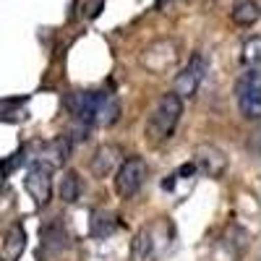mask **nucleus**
Wrapping results in <instances>:
<instances>
[{
	"mask_svg": "<svg viewBox=\"0 0 261 261\" xmlns=\"http://www.w3.org/2000/svg\"><path fill=\"white\" fill-rule=\"evenodd\" d=\"M65 107L84 125L110 128L120 120V99L113 92H71L65 97Z\"/></svg>",
	"mask_w": 261,
	"mask_h": 261,
	"instance_id": "1",
	"label": "nucleus"
},
{
	"mask_svg": "<svg viewBox=\"0 0 261 261\" xmlns=\"http://www.w3.org/2000/svg\"><path fill=\"white\" fill-rule=\"evenodd\" d=\"M180 115H183V99L175 92H165L154 102V107L149 110L144 134L149 136L151 144H162L175 134V128L180 123Z\"/></svg>",
	"mask_w": 261,
	"mask_h": 261,
	"instance_id": "2",
	"label": "nucleus"
},
{
	"mask_svg": "<svg viewBox=\"0 0 261 261\" xmlns=\"http://www.w3.org/2000/svg\"><path fill=\"white\" fill-rule=\"evenodd\" d=\"M24 188L32 196L34 206H47L53 199V167L45 160H37L29 170H27V178H24Z\"/></svg>",
	"mask_w": 261,
	"mask_h": 261,
	"instance_id": "3",
	"label": "nucleus"
},
{
	"mask_svg": "<svg viewBox=\"0 0 261 261\" xmlns=\"http://www.w3.org/2000/svg\"><path fill=\"white\" fill-rule=\"evenodd\" d=\"M238 107H241V115L246 120H258L261 115V79L258 71L251 68L241 76L238 81Z\"/></svg>",
	"mask_w": 261,
	"mask_h": 261,
	"instance_id": "4",
	"label": "nucleus"
},
{
	"mask_svg": "<svg viewBox=\"0 0 261 261\" xmlns=\"http://www.w3.org/2000/svg\"><path fill=\"white\" fill-rule=\"evenodd\" d=\"M206 71H209V60L204 58V53H193L188 58V65L175 76V94L180 99L196 97V92H199V86H201V81L206 76Z\"/></svg>",
	"mask_w": 261,
	"mask_h": 261,
	"instance_id": "5",
	"label": "nucleus"
},
{
	"mask_svg": "<svg viewBox=\"0 0 261 261\" xmlns=\"http://www.w3.org/2000/svg\"><path fill=\"white\" fill-rule=\"evenodd\" d=\"M144 178H146V162L141 157H130L125 160L118 172H115V191L120 199H134V196L141 191L144 186Z\"/></svg>",
	"mask_w": 261,
	"mask_h": 261,
	"instance_id": "6",
	"label": "nucleus"
},
{
	"mask_svg": "<svg viewBox=\"0 0 261 261\" xmlns=\"http://www.w3.org/2000/svg\"><path fill=\"white\" fill-rule=\"evenodd\" d=\"M175 60H178V47H175V42H167V39L154 42V45L146 47L144 55H141V63L151 73H165L167 68H172Z\"/></svg>",
	"mask_w": 261,
	"mask_h": 261,
	"instance_id": "7",
	"label": "nucleus"
},
{
	"mask_svg": "<svg viewBox=\"0 0 261 261\" xmlns=\"http://www.w3.org/2000/svg\"><path fill=\"white\" fill-rule=\"evenodd\" d=\"M39 256H58L60 251L68 248V232H65L63 222H60V217H53L50 222H45V227L39 230Z\"/></svg>",
	"mask_w": 261,
	"mask_h": 261,
	"instance_id": "8",
	"label": "nucleus"
},
{
	"mask_svg": "<svg viewBox=\"0 0 261 261\" xmlns=\"http://www.w3.org/2000/svg\"><path fill=\"white\" fill-rule=\"evenodd\" d=\"M193 157H196V167L204 170L209 178H222L225 175V170H227V157H225V151H220L217 146L212 144H201L199 149L193 151Z\"/></svg>",
	"mask_w": 261,
	"mask_h": 261,
	"instance_id": "9",
	"label": "nucleus"
},
{
	"mask_svg": "<svg viewBox=\"0 0 261 261\" xmlns=\"http://www.w3.org/2000/svg\"><path fill=\"white\" fill-rule=\"evenodd\" d=\"M27 248V232L21 225H11L0 241V261H18Z\"/></svg>",
	"mask_w": 261,
	"mask_h": 261,
	"instance_id": "10",
	"label": "nucleus"
},
{
	"mask_svg": "<svg viewBox=\"0 0 261 261\" xmlns=\"http://www.w3.org/2000/svg\"><path fill=\"white\" fill-rule=\"evenodd\" d=\"M120 230V217L113 212H105V209H94L92 212V220H89V232L92 238H110Z\"/></svg>",
	"mask_w": 261,
	"mask_h": 261,
	"instance_id": "11",
	"label": "nucleus"
},
{
	"mask_svg": "<svg viewBox=\"0 0 261 261\" xmlns=\"http://www.w3.org/2000/svg\"><path fill=\"white\" fill-rule=\"evenodd\" d=\"M118 160H120V149L118 146H99L97 151H94V157H92V172L97 178H105V175H110L113 172V167L118 165Z\"/></svg>",
	"mask_w": 261,
	"mask_h": 261,
	"instance_id": "12",
	"label": "nucleus"
},
{
	"mask_svg": "<svg viewBox=\"0 0 261 261\" xmlns=\"http://www.w3.org/2000/svg\"><path fill=\"white\" fill-rule=\"evenodd\" d=\"M230 18L238 27H253L258 21V3L256 0H241V3L230 11Z\"/></svg>",
	"mask_w": 261,
	"mask_h": 261,
	"instance_id": "13",
	"label": "nucleus"
},
{
	"mask_svg": "<svg viewBox=\"0 0 261 261\" xmlns=\"http://www.w3.org/2000/svg\"><path fill=\"white\" fill-rule=\"evenodd\" d=\"M58 193H60L63 204H76V201H79V196H81V178L76 175L73 170H68V172L60 178Z\"/></svg>",
	"mask_w": 261,
	"mask_h": 261,
	"instance_id": "14",
	"label": "nucleus"
},
{
	"mask_svg": "<svg viewBox=\"0 0 261 261\" xmlns=\"http://www.w3.org/2000/svg\"><path fill=\"white\" fill-rule=\"evenodd\" d=\"M151 256H154V235H151V230L144 227L134 238V258L136 261H149Z\"/></svg>",
	"mask_w": 261,
	"mask_h": 261,
	"instance_id": "15",
	"label": "nucleus"
},
{
	"mask_svg": "<svg viewBox=\"0 0 261 261\" xmlns=\"http://www.w3.org/2000/svg\"><path fill=\"white\" fill-rule=\"evenodd\" d=\"M258 45H261L258 37H251V39L243 42V63L246 65H253V68H256V63H258Z\"/></svg>",
	"mask_w": 261,
	"mask_h": 261,
	"instance_id": "16",
	"label": "nucleus"
},
{
	"mask_svg": "<svg viewBox=\"0 0 261 261\" xmlns=\"http://www.w3.org/2000/svg\"><path fill=\"white\" fill-rule=\"evenodd\" d=\"M24 160H27V149H18L16 154H11V160L8 162H3V175H8L11 170H16L18 165H24Z\"/></svg>",
	"mask_w": 261,
	"mask_h": 261,
	"instance_id": "17",
	"label": "nucleus"
},
{
	"mask_svg": "<svg viewBox=\"0 0 261 261\" xmlns=\"http://www.w3.org/2000/svg\"><path fill=\"white\" fill-rule=\"evenodd\" d=\"M162 188H165V191H172V188H175V175L165 178V180H162Z\"/></svg>",
	"mask_w": 261,
	"mask_h": 261,
	"instance_id": "18",
	"label": "nucleus"
},
{
	"mask_svg": "<svg viewBox=\"0 0 261 261\" xmlns=\"http://www.w3.org/2000/svg\"><path fill=\"white\" fill-rule=\"evenodd\" d=\"M170 3H172V0H157V8H160V11H165Z\"/></svg>",
	"mask_w": 261,
	"mask_h": 261,
	"instance_id": "19",
	"label": "nucleus"
}]
</instances>
